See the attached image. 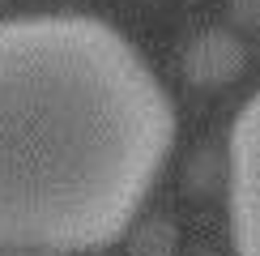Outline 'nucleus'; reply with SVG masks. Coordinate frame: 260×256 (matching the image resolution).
<instances>
[{
    "instance_id": "nucleus-1",
    "label": "nucleus",
    "mask_w": 260,
    "mask_h": 256,
    "mask_svg": "<svg viewBox=\"0 0 260 256\" xmlns=\"http://www.w3.org/2000/svg\"><path fill=\"white\" fill-rule=\"evenodd\" d=\"M171 141V99L120 30L85 13L0 21V252L115 243Z\"/></svg>"
},
{
    "instance_id": "nucleus-2",
    "label": "nucleus",
    "mask_w": 260,
    "mask_h": 256,
    "mask_svg": "<svg viewBox=\"0 0 260 256\" xmlns=\"http://www.w3.org/2000/svg\"><path fill=\"white\" fill-rule=\"evenodd\" d=\"M231 239L239 256H260V90L231 128Z\"/></svg>"
},
{
    "instance_id": "nucleus-3",
    "label": "nucleus",
    "mask_w": 260,
    "mask_h": 256,
    "mask_svg": "<svg viewBox=\"0 0 260 256\" xmlns=\"http://www.w3.org/2000/svg\"><path fill=\"white\" fill-rule=\"evenodd\" d=\"M0 256H30V252H0Z\"/></svg>"
}]
</instances>
